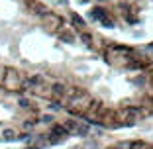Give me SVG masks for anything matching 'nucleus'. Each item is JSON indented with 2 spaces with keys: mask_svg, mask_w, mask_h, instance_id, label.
I'll return each mask as SVG.
<instances>
[{
  "mask_svg": "<svg viewBox=\"0 0 153 149\" xmlns=\"http://www.w3.org/2000/svg\"><path fill=\"white\" fill-rule=\"evenodd\" d=\"M88 18H90V20H94V22H98V24H102L104 20L108 18V12H106V8H102V6H96V8L90 10Z\"/></svg>",
  "mask_w": 153,
  "mask_h": 149,
  "instance_id": "1",
  "label": "nucleus"
},
{
  "mask_svg": "<svg viewBox=\"0 0 153 149\" xmlns=\"http://www.w3.org/2000/svg\"><path fill=\"white\" fill-rule=\"evenodd\" d=\"M71 26L75 27V30H79V32H85L86 30V22H85V18H81L76 12H73L71 14Z\"/></svg>",
  "mask_w": 153,
  "mask_h": 149,
  "instance_id": "2",
  "label": "nucleus"
},
{
  "mask_svg": "<svg viewBox=\"0 0 153 149\" xmlns=\"http://www.w3.org/2000/svg\"><path fill=\"white\" fill-rule=\"evenodd\" d=\"M49 133H51V136H57V137H63V139H65L69 131H67V128H65L63 124H53V126H51V131H49Z\"/></svg>",
  "mask_w": 153,
  "mask_h": 149,
  "instance_id": "3",
  "label": "nucleus"
},
{
  "mask_svg": "<svg viewBox=\"0 0 153 149\" xmlns=\"http://www.w3.org/2000/svg\"><path fill=\"white\" fill-rule=\"evenodd\" d=\"M41 82H43V79H41L39 75H33V77H27L26 81H24V88H36Z\"/></svg>",
  "mask_w": 153,
  "mask_h": 149,
  "instance_id": "4",
  "label": "nucleus"
},
{
  "mask_svg": "<svg viewBox=\"0 0 153 149\" xmlns=\"http://www.w3.org/2000/svg\"><path fill=\"white\" fill-rule=\"evenodd\" d=\"M51 92H53L55 96H59V98H63V96H67V86H65L63 82H53V85H51Z\"/></svg>",
  "mask_w": 153,
  "mask_h": 149,
  "instance_id": "5",
  "label": "nucleus"
},
{
  "mask_svg": "<svg viewBox=\"0 0 153 149\" xmlns=\"http://www.w3.org/2000/svg\"><path fill=\"white\" fill-rule=\"evenodd\" d=\"M79 39H81L82 43H85V45L88 47V49H92V47H94V43H92V36H90V33L86 32V30H85V32H81V36H79Z\"/></svg>",
  "mask_w": 153,
  "mask_h": 149,
  "instance_id": "6",
  "label": "nucleus"
},
{
  "mask_svg": "<svg viewBox=\"0 0 153 149\" xmlns=\"http://www.w3.org/2000/svg\"><path fill=\"white\" fill-rule=\"evenodd\" d=\"M59 39L63 41V43H75V33L69 30V32H61L59 33Z\"/></svg>",
  "mask_w": 153,
  "mask_h": 149,
  "instance_id": "7",
  "label": "nucleus"
},
{
  "mask_svg": "<svg viewBox=\"0 0 153 149\" xmlns=\"http://www.w3.org/2000/svg\"><path fill=\"white\" fill-rule=\"evenodd\" d=\"M2 137H4V141H14V139H18V136H16V131H14L12 128H4V130H2Z\"/></svg>",
  "mask_w": 153,
  "mask_h": 149,
  "instance_id": "8",
  "label": "nucleus"
},
{
  "mask_svg": "<svg viewBox=\"0 0 153 149\" xmlns=\"http://www.w3.org/2000/svg\"><path fill=\"white\" fill-rule=\"evenodd\" d=\"M75 133H76V136H81V137H86L90 133V126H88V124H79Z\"/></svg>",
  "mask_w": 153,
  "mask_h": 149,
  "instance_id": "9",
  "label": "nucleus"
},
{
  "mask_svg": "<svg viewBox=\"0 0 153 149\" xmlns=\"http://www.w3.org/2000/svg\"><path fill=\"white\" fill-rule=\"evenodd\" d=\"M63 126L67 128V131H76V126H79V124H76L75 120H67V122H65Z\"/></svg>",
  "mask_w": 153,
  "mask_h": 149,
  "instance_id": "10",
  "label": "nucleus"
},
{
  "mask_svg": "<svg viewBox=\"0 0 153 149\" xmlns=\"http://www.w3.org/2000/svg\"><path fill=\"white\" fill-rule=\"evenodd\" d=\"M39 120H41L43 124H53V120H55V118H53V114H43V116H41Z\"/></svg>",
  "mask_w": 153,
  "mask_h": 149,
  "instance_id": "11",
  "label": "nucleus"
},
{
  "mask_svg": "<svg viewBox=\"0 0 153 149\" xmlns=\"http://www.w3.org/2000/svg\"><path fill=\"white\" fill-rule=\"evenodd\" d=\"M47 108H49V112H57V110H61L63 106H61L59 102H49V104H47Z\"/></svg>",
  "mask_w": 153,
  "mask_h": 149,
  "instance_id": "12",
  "label": "nucleus"
},
{
  "mask_svg": "<svg viewBox=\"0 0 153 149\" xmlns=\"http://www.w3.org/2000/svg\"><path fill=\"white\" fill-rule=\"evenodd\" d=\"M18 106L20 108H30V100L22 96V98H18Z\"/></svg>",
  "mask_w": 153,
  "mask_h": 149,
  "instance_id": "13",
  "label": "nucleus"
},
{
  "mask_svg": "<svg viewBox=\"0 0 153 149\" xmlns=\"http://www.w3.org/2000/svg\"><path fill=\"white\" fill-rule=\"evenodd\" d=\"M36 124H37L36 118H33V120H26V122H24V128H26V130H30V128H33Z\"/></svg>",
  "mask_w": 153,
  "mask_h": 149,
  "instance_id": "14",
  "label": "nucleus"
},
{
  "mask_svg": "<svg viewBox=\"0 0 153 149\" xmlns=\"http://www.w3.org/2000/svg\"><path fill=\"white\" fill-rule=\"evenodd\" d=\"M79 2H81V4H88L90 0H79Z\"/></svg>",
  "mask_w": 153,
  "mask_h": 149,
  "instance_id": "15",
  "label": "nucleus"
},
{
  "mask_svg": "<svg viewBox=\"0 0 153 149\" xmlns=\"http://www.w3.org/2000/svg\"><path fill=\"white\" fill-rule=\"evenodd\" d=\"M26 149H37V147H36V145H30V147H26Z\"/></svg>",
  "mask_w": 153,
  "mask_h": 149,
  "instance_id": "16",
  "label": "nucleus"
},
{
  "mask_svg": "<svg viewBox=\"0 0 153 149\" xmlns=\"http://www.w3.org/2000/svg\"><path fill=\"white\" fill-rule=\"evenodd\" d=\"M59 2H61V4H65V2H67V0H59Z\"/></svg>",
  "mask_w": 153,
  "mask_h": 149,
  "instance_id": "17",
  "label": "nucleus"
},
{
  "mask_svg": "<svg viewBox=\"0 0 153 149\" xmlns=\"http://www.w3.org/2000/svg\"><path fill=\"white\" fill-rule=\"evenodd\" d=\"M96 2H106V0H96Z\"/></svg>",
  "mask_w": 153,
  "mask_h": 149,
  "instance_id": "18",
  "label": "nucleus"
},
{
  "mask_svg": "<svg viewBox=\"0 0 153 149\" xmlns=\"http://www.w3.org/2000/svg\"><path fill=\"white\" fill-rule=\"evenodd\" d=\"M151 57H153V55H151Z\"/></svg>",
  "mask_w": 153,
  "mask_h": 149,
  "instance_id": "19",
  "label": "nucleus"
}]
</instances>
